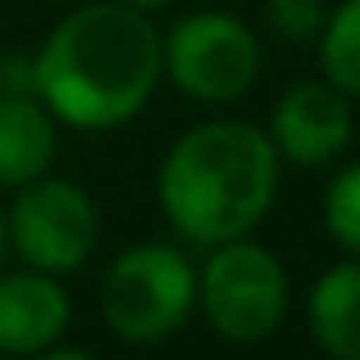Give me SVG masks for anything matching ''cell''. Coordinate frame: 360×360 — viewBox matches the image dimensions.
Segmentation results:
<instances>
[{
    "label": "cell",
    "mask_w": 360,
    "mask_h": 360,
    "mask_svg": "<svg viewBox=\"0 0 360 360\" xmlns=\"http://www.w3.org/2000/svg\"><path fill=\"white\" fill-rule=\"evenodd\" d=\"M160 78V27L123 0H96L64 14L32 55V96L78 132L137 119Z\"/></svg>",
    "instance_id": "6da1fadb"
},
{
    "label": "cell",
    "mask_w": 360,
    "mask_h": 360,
    "mask_svg": "<svg viewBox=\"0 0 360 360\" xmlns=\"http://www.w3.org/2000/svg\"><path fill=\"white\" fill-rule=\"evenodd\" d=\"M278 165L269 132L255 123H196L160 160V210L178 238L196 246L246 238L278 196Z\"/></svg>",
    "instance_id": "7a4b0ae2"
},
{
    "label": "cell",
    "mask_w": 360,
    "mask_h": 360,
    "mask_svg": "<svg viewBox=\"0 0 360 360\" xmlns=\"http://www.w3.org/2000/svg\"><path fill=\"white\" fill-rule=\"evenodd\" d=\"M196 310V269L178 246L141 242L110 260L101 283V315L132 347L174 338Z\"/></svg>",
    "instance_id": "3957f363"
},
{
    "label": "cell",
    "mask_w": 360,
    "mask_h": 360,
    "mask_svg": "<svg viewBox=\"0 0 360 360\" xmlns=\"http://www.w3.org/2000/svg\"><path fill=\"white\" fill-rule=\"evenodd\" d=\"M292 301L283 260L251 238L210 246V260L196 274V310L224 342H264L278 333Z\"/></svg>",
    "instance_id": "277c9868"
},
{
    "label": "cell",
    "mask_w": 360,
    "mask_h": 360,
    "mask_svg": "<svg viewBox=\"0 0 360 360\" xmlns=\"http://www.w3.org/2000/svg\"><path fill=\"white\" fill-rule=\"evenodd\" d=\"M160 69L174 87L205 105H229L260 78V41L238 14L201 9L160 37Z\"/></svg>",
    "instance_id": "5b68a950"
},
{
    "label": "cell",
    "mask_w": 360,
    "mask_h": 360,
    "mask_svg": "<svg viewBox=\"0 0 360 360\" xmlns=\"http://www.w3.org/2000/svg\"><path fill=\"white\" fill-rule=\"evenodd\" d=\"M14 205L5 210V233L9 251L41 274H78L96 255L101 242V210L78 183L69 178H32L14 187Z\"/></svg>",
    "instance_id": "8992f818"
},
{
    "label": "cell",
    "mask_w": 360,
    "mask_h": 360,
    "mask_svg": "<svg viewBox=\"0 0 360 360\" xmlns=\"http://www.w3.org/2000/svg\"><path fill=\"white\" fill-rule=\"evenodd\" d=\"M352 128H356L352 96L342 87H333L328 78H319V82H297L292 91H283L264 132H269L278 160L301 169H319L347 150Z\"/></svg>",
    "instance_id": "52a82bcc"
},
{
    "label": "cell",
    "mask_w": 360,
    "mask_h": 360,
    "mask_svg": "<svg viewBox=\"0 0 360 360\" xmlns=\"http://www.w3.org/2000/svg\"><path fill=\"white\" fill-rule=\"evenodd\" d=\"M73 319V301L55 274L18 269L0 274V356H41L55 352Z\"/></svg>",
    "instance_id": "ba28073f"
},
{
    "label": "cell",
    "mask_w": 360,
    "mask_h": 360,
    "mask_svg": "<svg viewBox=\"0 0 360 360\" xmlns=\"http://www.w3.org/2000/svg\"><path fill=\"white\" fill-rule=\"evenodd\" d=\"M60 119L32 91H0V187H23L51 174Z\"/></svg>",
    "instance_id": "9c48e42d"
},
{
    "label": "cell",
    "mask_w": 360,
    "mask_h": 360,
    "mask_svg": "<svg viewBox=\"0 0 360 360\" xmlns=\"http://www.w3.org/2000/svg\"><path fill=\"white\" fill-rule=\"evenodd\" d=\"M310 342L333 360H360V255L324 269L306 297Z\"/></svg>",
    "instance_id": "30bf717a"
},
{
    "label": "cell",
    "mask_w": 360,
    "mask_h": 360,
    "mask_svg": "<svg viewBox=\"0 0 360 360\" xmlns=\"http://www.w3.org/2000/svg\"><path fill=\"white\" fill-rule=\"evenodd\" d=\"M319 64L333 87L360 101V0H342L319 27Z\"/></svg>",
    "instance_id": "8fae6325"
},
{
    "label": "cell",
    "mask_w": 360,
    "mask_h": 360,
    "mask_svg": "<svg viewBox=\"0 0 360 360\" xmlns=\"http://www.w3.org/2000/svg\"><path fill=\"white\" fill-rule=\"evenodd\" d=\"M324 229L347 255H360V160L328 178V187H324Z\"/></svg>",
    "instance_id": "7c38bea8"
},
{
    "label": "cell",
    "mask_w": 360,
    "mask_h": 360,
    "mask_svg": "<svg viewBox=\"0 0 360 360\" xmlns=\"http://www.w3.org/2000/svg\"><path fill=\"white\" fill-rule=\"evenodd\" d=\"M269 27L283 41H315L324 27V0H269Z\"/></svg>",
    "instance_id": "4fadbf2b"
},
{
    "label": "cell",
    "mask_w": 360,
    "mask_h": 360,
    "mask_svg": "<svg viewBox=\"0 0 360 360\" xmlns=\"http://www.w3.org/2000/svg\"><path fill=\"white\" fill-rule=\"evenodd\" d=\"M123 5H132V9H141V14H155V9H165V5H174V0H123Z\"/></svg>",
    "instance_id": "5bb4252c"
},
{
    "label": "cell",
    "mask_w": 360,
    "mask_h": 360,
    "mask_svg": "<svg viewBox=\"0 0 360 360\" xmlns=\"http://www.w3.org/2000/svg\"><path fill=\"white\" fill-rule=\"evenodd\" d=\"M9 255V233H5V205H0V264H5Z\"/></svg>",
    "instance_id": "9a60e30c"
}]
</instances>
